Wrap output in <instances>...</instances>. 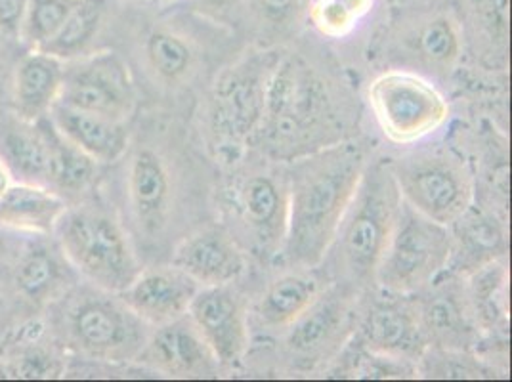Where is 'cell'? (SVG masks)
I'll use <instances>...</instances> for the list:
<instances>
[{
    "mask_svg": "<svg viewBox=\"0 0 512 382\" xmlns=\"http://www.w3.org/2000/svg\"><path fill=\"white\" fill-rule=\"evenodd\" d=\"M14 184V178H12V174H10V170L6 169V165L2 163V159H0V197L8 191V188Z\"/></svg>",
    "mask_w": 512,
    "mask_h": 382,
    "instance_id": "41",
    "label": "cell"
},
{
    "mask_svg": "<svg viewBox=\"0 0 512 382\" xmlns=\"http://www.w3.org/2000/svg\"><path fill=\"white\" fill-rule=\"evenodd\" d=\"M65 62L43 50H29L12 71L10 107L23 121H41L60 100Z\"/></svg>",
    "mask_w": 512,
    "mask_h": 382,
    "instance_id": "26",
    "label": "cell"
},
{
    "mask_svg": "<svg viewBox=\"0 0 512 382\" xmlns=\"http://www.w3.org/2000/svg\"><path fill=\"white\" fill-rule=\"evenodd\" d=\"M386 8L384 0H310L306 29L329 43L354 39Z\"/></svg>",
    "mask_w": 512,
    "mask_h": 382,
    "instance_id": "33",
    "label": "cell"
},
{
    "mask_svg": "<svg viewBox=\"0 0 512 382\" xmlns=\"http://www.w3.org/2000/svg\"><path fill=\"white\" fill-rule=\"evenodd\" d=\"M29 0H0V35L18 39Z\"/></svg>",
    "mask_w": 512,
    "mask_h": 382,
    "instance_id": "38",
    "label": "cell"
},
{
    "mask_svg": "<svg viewBox=\"0 0 512 382\" xmlns=\"http://www.w3.org/2000/svg\"><path fill=\"white\" fill-rule=\"evenodd\" d=\"M375 148L363 134L287 163L289 224L278 264L318 268Z\"/></svg>",
    "mask_w": 512,
    "mask_h": 382,
    "instance_id": "3",
    "label": "cell"
},
{
    "mask_svg": "<svg viewBox=\"0 0 512 382\" xmlns=\"http://www.w3.org/2000/svg\"><path fill=\"white\" fill-rule=\"evenodd\" d=\"M8 316H10V302L4 295H0V329H4Z\"/></svg>",
    "mask_w": 512,
    "mask_h": 382,
    "instance_id": "42",
    "label": "cell"
},
{
    "mask_svg": "<svg viewBox=\"0 0 512 382\" xmlns=\"http://www.w3.org/2000/svg\"><path fill=\"white\" fill-rule=\"evenodd\" d=\"M29 235L16 234L6 228H0V262H6L12 266L18 253L22 251L23 243Z\"/></svg>",
    "mask_w": 512,
    "mask_h": 382,
    "instance_id": "39",
    "label": "cell"
},
{
    "mask_svg": "<svg viewBox=\"0 0 512 382\" xmlns=\"http://www.w3.org/2000/svg\"><path fill=\"white\" fill-rule=\"evenodd\" d=\"M402 207V195L386 155L373 153L337 234L321 260L320 272L358 295L375 287V274Z\"/></svg>",
    "mask_w": 512,
    "mask_h": 382,
    "instance_id": "7",
    "label": "cell"
},
{
    "mask_svg": "<svg viewBox=\"0 0 512 382\" xmlns=\"http://www.w3.org/2000/svg\"><path fill=\"white\" fill-rule=\"evenodd\" d=\"M299 39L281 50L249 148L281 163L362 134V100L341 65L320 44Z\"/></svg>",
    "mask_w": 512,
    "mask_h": 382,
    "instance_id": "2",
    "label": "cell"
},
{
    "mask_svg": "<svg viewBox=\"0 0 512 382\" xmlns=\"http://www.w3.org/2000/svg\"><path fill=\"white\" fill-rule=\"evenodd\" d=\"M197 291L199 285L186 272L159 262L146 264L119 295L138 318L157 327L186 316Z\"/></svg>",
    "mask_w": 512,
    "mask_h": 382,
    "instance_id": "24",
    "label": "cell"
},
{
    "mask_svg": "<svg viewBox=\"0 0 512 382\" xmlns=\"http://www.w3.org/2000/svg\"><path fill=\"white\" fill-rule=\"evenodd\" d=\"M310 0H243L239 35L247 44L283 46L306 29Z\"/></svg>",
    "mask_w": 512,
    "mask_h": 382,
    "instance_id": "32",
    "label": "cell"
},
{
    "mask_svg": "<svg viewBox=\"0 0 512 382\" xmlns=\"http://www.w3.org/2000/svg\"><path fill=\"white\" fill-rule=\"evenodd\" d=\"M384 2H386V12H402V10L451 6L453 0H384Z\"/></svg>",
    "mask_w": 512,
    "mask_h": 382,
    "instance_id": "40",
    "label": "cell"
},
{
    "mask_svg": "<svg viewBox=\"0 0 512 382\" xmlns=\"http://www.w3.org/2000/svg\"><path fill=\"white\" fill-rule=\"evenodd\" d=\"M151 4L155 6V8H159V10H163V8H172V6H178L182 0H150Z\"/></svg>",
    "mask_w": 512,
    "mask_h": 382,
    "instance_id": "43",
    "label": "cell"
},
{
    "mask_svg": "<svg viewBox=\"0 0 512 382\" xmlns=\"http://www.w3.org/2000/svg\"><path fill=\"white\" fill-rule=\"evenodd\" d=\"M119 165L115 211L146 264L169 262L174 247L214 218L218 165L192 117L153 109L132 127Z\"/></svg>",
    "mask_w": 512,
    "mask_h": 382,
    "instance_id": "1",
    "label": "cell"
},
{
    "mask_svg": "<svg viewBox=\"0 0 512 382\" xmlns=\"http://www.w3.org/2000/svg\"><path fill=\"white\" fill-rule=\"evenodd\" d=\"M417 379H495L503 369L474 350H449L427 346L415 363Z\"/></svg>",
    "mask_w": 512,
    "mask_h": 382,
    "instance_id": "35",
    "label": "cell"
},
{
    "mask_svg": "<svg viewBox=\"0 0 512 382\" xmlns=\"http://www.w3.org/2000/svg\"><path fill=\"white\" fill-rule=\"evenodd\" d=\"M268 272L258 291L249 295L251 339L256 340L253 344H270L278 339L329 285L320 268L274 264Z\"/></svg>",
    "mask_w": 512,
    "mask_h": 382,
    "instance_id": "18",
    "label": "cell"
},
{
    "mask_svg": "<svg viewBox=\"0 0 512 382\" xmlns=\"http://www.w3.org/2000/svg\"><path fill=\"white\" fill-rule=\"evenodd\" d=\"M10 277L16 297L37 310H44L81 279L52 235H29L10 266Z\"/></svg>",
    "mask_w": 512,
    "mask_h": 382,
    "instance_id": "22",
    "label": "cell"
},
{
    "mask_svg": "<svg viewBox=\"0 0 512 382\" xmlns=\"http://www.w3.org/2000/svg\"><path fill=\"white\" fill-rule=\"evenodd\" d=\"M188 318L211 348L224 373L241 371L253 346L249 325V293L241 281L199 287Z\"/></svg>",
    "mask_w": 512,
    "mask_h": 382,
    "instance_id": "16",
    "label": "cell"
},
{
    "mask_svg": "<svg viewBox=\"0 0 512 382\" xmlns=\"http://www.w3.org/2000/svg\"><path fill=\"white\" fill-rule=\"evenodd\" d=\"M470 306L482 333V344H507L509 337V266L493 260L465 276ZM478 346V348H480Z\"/></svg>",
    "mask_w": 512,
    "mask_h": 382,
    "instance_id": "29",
    "label": "cell"
},
{
    "mask_svg": "<svg viewBox=\"0 0 512 382\" xmlns=\"http://www.w3.org/2000/svg\"><path fill=\"white\" fill-rule=\"evenodd\" d=\"M413 297L427 346L478 350L482 333L470 306L465 277L446 270Z\"/></svg>",
    "mask_w": 512,
    "mask_h": 382,
    "instance_id": "19",
    "label": "cell"
},
{
    "mask_svg": "<svg viewBox=\"0 0 512 382\" xmlns=\"http://www.w3.org/2000/svg\"><path fill=\"white\" fill-rule=\"evenodd\" d=\"M0 159L14 182L48 186L50 142L46 117L23 121L10 113L0 121Z\"/></svg>",
    "mask_w": 512,
    "mask_h": 382,
    "instance_id": "28",
    "label": "cell"
},
{
    "mask_svg": "<svg viewBox=\"0 0 512 382\" xmlns=\"http://www.w3.org/2000/svg\"><path fill=\"white\" fill-rule=\"evenodd\" d=\"M52 237L81 279L107 291H125L144 268L121 216L98 195L69 205Z\"/></svg>",
    "mask_w": 512,
    "mask_h": 382,
    "instance_id": "9",
    "label": "cell"
},
{
    "mask_svg": "<svg viewBox=\"0 0 512 382\" xmlns=\"http://www.w3.org/2000/svg\"><path fill=\"white\" fill-rule=\"evenodd\" d=\"M465 54L491 75H507L511 54V0H453Z\"/></svg>",
    "mask_w": 512,
    "mask_h": 382,
    "instance_id": "23",
    "label": "cell"
},
{
    "mask_svg": "<svg viewBox=\"0 0 512 382\" xmlns=\"http://www.w3.org/2000/svg\"><path fill=\"white\" fill-rule=\"evenodd\" d=\"M285 46V44H283ZM283 46L245 44L199 94L192 121L218 169L251 148Z\"/></svg>",
    "mask_w": 512,
    "mask_h": 382,
    "instance_id": "6",
    "label": "cell"
},
{
    "mask_svg": "<svg viewBox=\"0 0 512 382\" xmlns=\"http://www.w3.org/2000/svg\"><path fill=\"white\" fill-rule=\"evenodd\" d=\"M365 104L386 142L411 148L434 140L449 123L451 107L440 86L402 69H384L365 90Z\"/></svg>",
    "mask_w": 512,
    "mask_h": 382,
    "instance_id": "13",
    "label": "cell"
},
{
    "mask_svg": "<svg viewBox=\"0 0 512 382\" xmlns=\"http://www.w3.org/2000/svg\"><path fill=\"white\" fill-rule=\"evenodd\" d=\"M136 365L169 379H218L222 365L186 316L151 327Z\"/></svg>",
    "mask_w": 512,
    "mask_h": 382,
    "instance_id": "20",
    "label": "cell"
},
{
    "mask_svg": "<svg viewBox=\"0 0 512 382\" xmlns=\"http://www.w3.org/2000/svg\"><path fill=\"white\" fill-rule=\"evenodd\" d=\"M373 54L386 69H402L448 81L465 58L461 25L453 6L386 12Z\"/></svg>",
    "mask_w": 512,
    "mask_h": 382,
    "instance_id": "10",
    "label": "cell"
},
{
    "mask_svg": "<svg viewBox=\"0 0 512 382\" xmlns=\"http://www.w3.org/2000/svg\"><path fill=\"white\" fill-rule=\"evenodd\" d=\"M60 104L132 123L138 111V85L127 60L115 50H92L65 62Z\"/></svg>",
    "mask_w": 512,
    "mask_h": 382,
    "instance_id": "15",
    "label": "cell"
},
{
    "mask_svg": "<svg viewBox=\"0 0 512 382\" xmlns=\"http://www.w3.org/2000/svg\"><path fill=\"white\" fill-rule=\"evenodd\" d=\"M402 201L428 218L451 226L476 195L469 161L451 146L434 140L386 155Z\"/></svg>",
    "mask_w": 512,
    "mask_h": 382,
    "instance_id": "11",
    "label": "cell"
},
{
    "mask_svg": "<svg viewBox=\"0 0 512 382\" xmlns=\"http://www.w3.org/2000/svg\"><path fill=\"white\" fill-rule=\"evenodd\" d=\"M48 119L58 132L73 142L102 167L115 165L127 151L132 136V123L115 121L104 115L56 102Z\"/></svg>",
    "mask_w": 512,
    "mask_h": 382,
    "instance_id": "27",
    "label": "cell"
},
{
    "mask_svg": "<svg viewBox=\"0 0 512 382\" xmlns=\"http://www.w3.org/2000/svg\"><path fill=\"white\" fill-rule=\"evenodd\" d=\"M81 0H29L18 41L27 50H41L64 25Z\"/></svg>",
    "mask_w": 512,
    "mask_h": 382,
    "instance_id": "36",
    "label": "cell"
},
{
    "mask_svg": "<svg viewBox=\"0 0 512 382\" xmlns=\"http://www.w3.org/2000/svg\"><path fill=\"white\" fill-rule=\"evenodd\" d=\"M241 37L218 23L197 16L186 6L163 8L142 31L138 62L155 96L167 109L195 106L218 67L245 46Z\"/></svg>",
    "mask_w": 512,
    "mask_h": 382,
    "instance_id": "4",
    "label": "cell"
},
{
    "mask_svg": "<svg viewBox=\"0 0 512 382\" xmlns=\"http://www.w3.org/2000/svg\"><path fill=\"white\" fill-rule=\"evenodd\" d=\"M48 335L75 358L98 363H134L151 327L119 293L79 279L46 308Z\"/></svg>",
    "mask_w": 512,
    "mask_h": 382,
    "instance_id": "8",
    "label": "cell"
},
{
    "mask_svg": "<svg viewBox=\"0 0 512 382\" xmlns=\"http://www.w3.org/2000/svg\"><path fill=\"white\" fill-rule=\"evenodd\" d=\"M104 22L106 0H81L60 31L41 50L62 62L77 60L94 50Z\"/></svg>",
    "mask_w": 512,
    "mask_h": 382,
    "instance_id": "34",
    "label": "cell"
},
{
    "mask_svg": "<svg viewBox=\"0 0 512 382\" xmlns=\"http://www.w3.org/2000/svg\"><path fill=\"white\" fill-rule=\"evenodd\" d=\"M453 235L440 224L402 201L394 230L375 274V287L415 295L448 270Z\"/></svg>",
    "mask_w": 512,
    "mask_h": 382,
    "instance_id": "14",
    "label": "cell"
},
{
    "mask_svg": "<svg viewBox=\"0 0 512 382\" xmlns=\"http://www.w3.org/2000/svg\"><path fill=\"white\" fill-rule=\"evenodd\" d=\"M169 262L186 272L199 287L243 281L253 268L249 256L218 220L186 235L174 247Z\"/></svg>",
    "mask_w": 512,
    "mask_h": 382,
    "instance_id": "21",
    "label": "cell"
},
{
    "mask_svg": "<svg viewBox=\"0 0 512 382\" xmlns=\"http://www.w3.org/2000/svg\"><path fill=\"white\" fill-rule=\"evenodd\" d=\"M354 339L363 348L396 360L417 363L427 350L413 295L373 287L360 297Z\"/></svg>",
    "mask_w": 512,
    "mask_h": 382,
    "instance_id": "17",
    "label": "cell"
},
{
    "mask_svg": "<svg viewBox=\"0 0 512 382\" xmlns=\"http://www.w3.org/2000/svg\"><path fill=\"white\" fill-rule=\"evenodd\" d=\"M46 128L50 142L48 188L62 195L69 205L96 195L102 180V165L62 136L48 117Z\"/></svg>",
    "mask_w": 512,
    "mask_h": 382,
    "instance_id": "31",
    "label": "cell"
},
{
    "mask_svg": "<svg viewBox=\"0 0 512 382\" xmlns=\"http://www.w3.org/2000/svg\"><path fill=\"white\" fill-rule=\"evenodd\" d=\"M69 203L41 184L14 182L0 197V228L22 235H52Z\"/></svg>",
    "mask_w": 512,
    "mask_h": 382,
    "instance_id": "30",
    "label": "cell"
},
{
    "mask_svg": "<svg viewBox=\"0 0 512 382\" xmlns=\"http://www.w3.org/2000/svg\"><path fill=\"white\" fill-rule=\"evenodd\" d=\"M180 6H186L197 16H201L209 22L218 23L222 27H228L239 35L243 0H182Z\"/></svg>",
    "mask_w": 512,
    "mask_h": 382,
    "instance_id": "37",
    "label": "cell"
},
{
    "mask_svg": "<svg viewBox=\"0 0 512 382\" xmlns=\"http://www.w3.org/2000/svg\"><path fill=\"white\" fill-rule=\"evenodd\" d=\"M453 253L448 270L459 276H469L493 260L507 258L509 226L507 213L474 197L469 209L451 226Z\"/></svg>",
    "mask_w": 512,
    "mask_h": 382,
    "instance_id": "25",
    "label": "cell"
},
{
    "mask_svg": "<svg viewBox=\"0 0 512 382\" xmlns=\"http://www.w3.org/2000/svg\"><path fill=\"white\" fill-rule=\"evenodd\" d=\"M214 218L232 234L253 268L278 264L289 224L287 163L247 149L218 172Z\"/></svg>",
    "mask_w": 512,
    "mask_h": 382,
    "instance_id": "5",
    "label": "cell"
},
{
    "mask_svg": "<svg viewBox=\"0 0 512 382\" xmlns=\"http://www.w3.org/2000/svg\"><path fill=\"white\" fill-rule=\"evenodd\" d=\"M360 297L346 287L329 283L320 297L270 342L278 371L323 375L356 333Z\"/></svg>",
    "mask_w": 512,
    "mask_h": 382,
    "instance_id": "12",
    "label": "cell"
}]
</instances>
